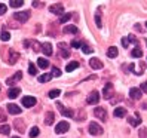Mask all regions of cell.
I'll list each match as a JSON object with an SVG mask.
<instances>
[{
    "label": "cell",
    "instance_id": "6da1fadb",
    "mask_svg": "<svg viewBox=\"0 0 147 138\" xmlns=\"http://www.w3.org/2000/svg\"><path fill=\"white\" fill-rule=\"evenodd\" d=\"M86 102H88L89 106L98 104V102H100V92H98V91H92V92H89L88 98H86Z\"/></svg>",
    "mask_w": 147,
    "mask_h": 138
},
{
    "label": "cell",
    "instance_id": "7a4b0ae2",
    "mask_svg": "<svg viewBox=\"0 0 147 138\" xmlns=\"http://www.w3.org/2000/svg\"><path fill=\"white\" fill-rule=\"evenodd\" d=\"M94 114H95V117H98L100 120H102V122H106V120H107V110L102 108V107H95Z\"/></svg>",
    "mask_w": 147,
    "mask_h": 138
},
{
    "label": "cell",
    "instance_id": "3957f363",
    "mask_svg": "<svg viewBox=\"0 0 147 138\" xmlns=\"http://www.w3.org/2000/svg\"><path fill=\"white\" fill-rule=\"evenodd\" d=\"M57 107L59 108V111H61V114H63V116H65V117H73V116H74V111H73L71 108L64 107L59 101H57Z\"/></svg>",
    "mask_w": 147,
    "mask_h": 138
},
{
    "label": "cell",
    "instance_id": "277c9868",
    "mask_svg": "<svg viewBox=\"0 0 147 138\" xmlns=\"http://www.w3.org/2000/svg\"><path fill=\"white\" fill-rule=\"evenodd\" d=\"M13 18H15L16 21H20V22H25V21H28V18H30V12H28V11L15 12V13H13Z\"/></svg>",
    "mask_w": 147,
    "mask_h": 138
},
{
    "label": "cell",
    "instance_id": "5b68a950",
    "mask_svg": "<svg viewBox=\"0 0 147 138\" xmlns=\"http://www.w3.org/2000/svg\"><path fill=\"white\" fill-rule=\"evenodd\" d=\"M88 129H89V134L91 135H101L102 134V128L98 123H95V122H91Z\"/></svg>",
    "mask_w": 147,
    "mask_h": 138
},
{
    "label": "cell",
    "instance_id": "8992f818",
    "mask_svg": "<svg viewBox=\"0 0 147 138\" xmlns=\"http://www.w3.org/2000/svg\"><path fill=\"white\" fill-rule=\"evenodd\" d=\"M58 49H59V52H61L63 58H68V57H70V50H68V45H67V43H64V42L58 43Z\"/></svg>",
    "mask_w": 147,
    "mask_h": 138
},
{
    "label": "cell",
    "instance_id": "52a82bcc",
    "mask_svg": "<svg viewBox=\"0 0 147 138\" xmlns=\"http://www.w3.org/2000/svg\"><path fill=\"white\" fill-rule=\"evenodd\" d=\"M102 95H104L106 100H110L111 97H113V85L107 83L104 88H102Z\"/></svg>",
    "mask_w": 147,
    "mask_h": 138
},
{
    "label": "cell",
    "instance_id": "ba28073f",
    "mask_svg": "<svg viewBox=\"0 0 147 138\" xmlns=\"http://www.w3.org/2000/svg\"><path fill=\"white\" fill-rule=\"evenodd\" d=\"M68 128H70L68 122H59V123L55 126V132H57V134H65V132L68 131Z\"/></svg>",
    "mask_w": 147,
    "mask_h": 138
},
{
    "label": "cell",
    "instance_id": "9c48e42d",
    "mask_svg": "<svg viewBox=\"0 0 147 138\" xmlns=\"http://www.w3.org/2000/svg\"><path fill=\"white\" fill-rule=\"evenodd\" d=\"M49 12H51V13H55V15H63V12H64V6H63V5H59V3L52 5V6H49Z\"/></svg>",
    "mask_w": 147,
    "mask_h": 138
},
{
    "label": "cell",
    "instance_id": "30bf717a",
    "mask_svg": "<svg viewBox=\"0 0 147 138\" xmlns=\"http://www.w3.org/2000/svg\"><path fill=\"white\" fill-rule=\"evenodd\" d=\"M40 48H42V52L45 54V55H48V57H51V55H52V45H51L49 42L42 43V45H40Z\"/></svg>",
    "mask_w": 147,
    "mask_h": 138
},
{
    "label": "cell",
    "instance_id": "8fae6325",
    "mask_svg": "<svg viewBox=\"0 0 147 138\" xmlns=\"http://www.w3.org/2000/svg\"><path fill=\"white\" fill-rule=\"evenodd\" d=\"M89 65L94 68V70H101V68L104 67L98 58H91V59H89Z\"/></svg>",
    "mask_w": 147,
    "mask_h": 138
},
{
    "label": "cell",
    "instance_id": "7c38bea8",
    "mask_svg": "<svg viewBox=\"0 0 147 138\" xmlns=\"http://www.w3.org/2000/svg\"><path fill=\"white\" fill-rule=\"evenodd\" d=\"M129 97L134 98V100H140L143 97V92H141V89H138V88H131L129 89Z\"/></svg>",
    "mask_w": 147,
    "mask_h": 138
},
{
    "label": "cell",
    "instance_id": "4fadbf2b",
    "mask_svg": "<svg viewBox=\"0 0 147 138\" xmlns=\"http://www.w3.org/2000/svg\"><path fill=\"white\" fill-rule=\"evenodd\" d=\"M34 104H36V98H34V97H24V98H22V106H24V107L30 108V107H33Z\"/></svg>",
    "mask_w": 147,
    "mask_h": 138
},
{
    "label": "cell",
    "instance_id": "5bb4252c",
    "mask_svg": "<svg viewBox=\"0 0 147 138\" xmlns=\"http://www.w3.org/2000/svg\"><path fill=\"white\" fill-rule=\"evenodd\" d=\"M128 123L131 126H140L141 123V119H140V113H135V117H128Z\"/></svg>",
    "mask_w": 147,
    "mask_h": 138
},
{
    "label": "cell",
    "instance_id": "9a60e30c",
    "mask_svg": "<svg viewBox=\"0 0 147 138\" xmlns=\"http://www.w3.org/2000/svg\"><path fill=\"white\" fill-rule=\"evenodd\" d=\"M21 77H22V73H21V71H16L12 77H9V79L6 80V83H7V85H15L18 80H21Z\"/></svg>",
    "mask_w": 147,
    "mask_h": 138
},
{
    "label": "cell",
    "instance_id": "2e32d148",
    "mask_svg": "<svg viewBox=\"0 0 147 138\" xmlns=\"http://www.w3.org/2000/svg\"><path fill=\"white\" fill-rule=\"evenodd\" d=\"M13 126H15V129L18 132H24L25 131V123H24V120H21V119H16L13 122Z\"/></svg>",
    "mask_w": 147,
    "mask_h": 138
},
{
    "label": "cell",
    "instance_id": "e0dca14e",
    "mask_svg": "<svg viewBox=\"0 0 147 138\" xmlns=\"http://www.w3.org/2000/svg\"><path fill=\"white\" fill-rule=\"evenodd\" d=\"M7 111H9L11 114H21L22 110L16 106V104H12V102H11V104H7Z\"/></svg>",
    "mask_w": 147,
    "mask_h": 138
},
{
    "label": "cell",
    "instance_id": "ac0fdd59",
    "mask_svg": "<svg viewBox=\"0 0 147 138\" xmlns=\"http://www.w3.org/2000/svg\"><path fill=\"white\" fill-rule=\"evenodd\" d=\"M63 31L65 34H76L77 33V27L76 25H65V27L63 28Z\"/></svg>",
    "mask_w": 147,
    "mask_h": 138
},
{
    "label": "cell",
    "instance_id": "d6986e66",
    "mask_svg": "<svg viewBox=\"0 0 147 138\" xmlns=\"http://www.w3.org/2000/svg\"><path fill=\"white\" fill-rule=\"evenodd\" d=\"M117 54H119V50H117V48H115V46H110V48L107 49V57H109V58H116Z\"/></svg>",
    "mask_w": 147,
    "mask_h": 138
},
{
    "label": "cell",
    "instance_id": "ffe728a7",
    "mask_svg": "<svg viewBox=\"0 0 147 138\" xmlns=\"http://www.w3.org/2000/svg\"><path fill=\"white\" fill-rule=\"evenodd\" d=\"M95 22H97V27L102 28V22H101V7H98V11L95 12Z\"/></svg>",
    "mask_w": 147,
    "mask_h": 138
},
{
    "label": "cell",
    "instance_id": "44dd1931",
    "mask_svg": "<svg viewBox=\"0 0 147 138\" xmlns=\"http://www.w3.org/2000/svg\"><path fill=\"white\" fill-rule=\"evenodd\" d=\"M21 94V89L20 88H11L9 92H7V95H9V98H16Z\"/></svg>",
    "mask_w": 147,
    "mask_h": 138
},
{
    "label": "cell",
    "instance_id": "7402d4cb",
    "mask_svg": "<svg viewBox=\"0 0 147 138\" xmlns=\"http://www.w3.org/2000/svg\"><path fill=\"white\" fill-rule=\"evenodd\" d=\"M113 114H115L116 117H125V116H126V110H125L123 107H117V108L113 111Z\"/></svg>",
    "mask_w": 147,
    "mask_h": 138
},
{
    "label": "cell",
    "instance_id": "603a6c76",
    "mask_svg": "<svg viewBox=\"0 0 147 138\" xmlns=\"http://www.w3.org/2000/svg\"><path fill=\"white\" fill-rule=\"evenodd\" d=\"M131 57H132V58H141V57H143V50L138 48V46H135V48L131 50Z\"/></svg>",
    "mask_w": 147,
    "mask_h": 138
},
{
    "label": "cell",
    "instance_id": "cb8c5ba5",
    "mask_svg": "<svg viewBox=\"0 0 147 138\" xmlns=\"http://www.w3.org/2000/svg\"><path fill=\"white\" fill-rule=\"evenodd\" d=\"M54 120H55V116H54V113H49L46 114V117H45V123L48 125V126H51V125H54Z\"/></svg>",
    "mask_w": 147,
    "mask_h": 138
},
{
    "label": "cell",
    "instance_id": "d4e9b609",
    "mask_svg": "<svg viewBox=\"0 0 147 138\" xmlns=\"http://www.w3.org/2000/svg\"><path fill=\"white\" fill-rule=\"evenodd\" d=\"M51 79H52V74H49V73H45V74H40V76H39V82H40V83H46V82H49Z\"/></svg>",
    "mask_w": 147,
    "mask_h": 138
},
{
    "label": "cell",
    "instance_id": "484cf974",
    "mask_svg": "<svg viewBox=\"0 0 147 138\" xmlns=\"http://www.w3.org/2000/svg\"><path fill=\"white\" fill-rule=\"evenodd\" d=\"M9 50H11V52H9V63H11V64H15L16 59L20 58V55L16 54L15 50H12V49H9Z\"/></svg>",
    "mask_w": 147,
    "mask_h": 138
},
{
    "label": "cell",
    "instance_id": "4316f807",
    "mask_svg": "<svg viewBox=\"0 0 147 138\" xmlns=\"http://www.w3.org/2000/svg\"><path fill=\"white\" fill-rule=\"evenodd\" d=\"M77 67H79V63H77V61H71L70 64H67V67H65V70H67L68 73H70V71L76 70Z\"/></svg>",
    "mask_w": 147,
    "mask_h": 138
},
{
    "label": "cell",
    "instance_id": "83f0119b",
    "mask_svg": "<svg viewBox=\"0 0 147 138\" xmlns=\"http://www.w3.org/2000/svg\"><path fill=\"white\" fill-rule=\"evenodd\" d=\"M11 132V126L9 125H0V134L2 135H7Z\"/></svg>",
    "mask_w": 147,
    "mask_h": 138
},
{
    "label": "cell",
    "instance_id": "f1b7e54d",
    "mask_svg": "<svg viewBox=\"0 0 147 138\" xmlns=\"http://www.w3.org/2000/svg\"><path fill=\"white\" fill-rule=\"evenodd\" d=\"M37 65H39L40 68H46V67L49 65V63H48L46 58H39V59H37Z\"/></svg>",
    "mask_w": 147,
    "mask_h": 138
},
{
    "label": "cell",
    "instance_id": "f546056e",
    "mask_svg": "<svg viewBox=\"0 0 147 138\" xmlns=\"http://www.w3.org/2000/svg\"><path fill=\"white\" fill-rule=\"evenodd\" d=\"M9 5H11L12 7H21V6L24 5V0H11Z\"/></svg>",
    "mask_w": 147,
    "mask_h": 138
},
{
    "label": "cell",
    "instance_id": "4dcf8cb0",
    "mask_svg": "<svg viewBox=\"0 0 147 138\" xmlns=\"http://www.w3.org/2000/svg\"><path fill=\"white\" fill-rule=\"evenodd\" d=\"M39 134H40V129H39L37 126H33L31 131H30V137H31V138H36Z\"/></svg>",
    "mask_w": 147,
    "mask_h": 138
},
{
    "label": "cell",
    "instance_id": "1f68e13d",
    "mask_svg": "<svg viewBox=\"0 0 147 138\" xmlns=\"http://www.w3.org/2000/svg\"><path fill=\"white\" fill-rule=\"evenodd\" d=\"M71 18V13H63V16H59V24H64Z\"/></svg>",
    "mask_w": 147,
    "mask_h": 138
},
{
    "label": "cell",
    "instance_id": "d6a6232c",
    "mask_svg": "<svg viewBox=\"0 0 147 138\" xmlns=\"http://www.w3.org/2000/svg\"><path fill=\"white\" fill-rule=\"evenodd\" d=\"M0 39H2L3 42H7V40L11 39V34L7 33V31H5V30H3L2 33H0Z\"/></svg>",
    "mask_w": 147,
    "mask_h": 138
},
{
    "label": "cell",
    "instance_id": "836d02e7",
    "mask_svg": "<svg viewBox=\"0 0 147 138\" xmlns=\"http://www.w3.org/2000/svg\"><path fill=\"white\" fill-rule=\"evenodd\" d=\"M59 94H61L59 89H52L49 92V98H57V97H59Z\"/></svg>",
    "mask_w": 147,
    "mask_h": 138
},
{
    "label": "cell",
    "instance_id": "e575fe53",
    "mask_svg": "<svg viewBox=\"0 0 147 138\" xmlns=\"http://www.w3.org/2000/svg\"><path fill=\"white\" fill-rule=\"evenodd\" d=\"M80 49L83 50L85 54H91V52H92V48H91L89 45H86V43H83V45H82V48H80Z\"/></svg>",
    "mask_w": 147,
    "mask_h": 138
},
{
    "label": "cell",
    "instance_id": "d590c367",
    "mask_svg": "<svg viewBox=\"0 0 147 138\" xmlns=\"http://www.w3.org/2000/svg\"><path fill=\"white\" fill-rule=\"evenodd\" d=\"M76 119L77 120H85L86 119V111L85 110H79V114L76 116Z\"/></svg>",
    "mask_w": 147,
    "mask_h": 138
},
{
    "label": "cell",
    "instance_id": "8d00e7d4",
    "mask_svg": "<svg viewBox=\"0 0 147 138\" xmlns=\"http://www.w3.org/2000/svg\"><path fill=\"white\" fill-rule=\"evenodd\" d=\"M28 73L33 74V76L37 74V68H36V65H34V64H30V65H28Z\"/></svg>",
    "mask_w": 147,
    "mask_h": 138
},
{
    "label": "cell",
    "instance_id": "74e56055",
    "mask_svg": "<svg viewBox=\"0 0 147 138\" xmlns=\"http://www.w3.org/2000/svg\"><path fill=\"white\" fill-rule=\"evenodd\" d=\"M59 76H61V70L58 67H54L52 68V77H59Z\"/></svg>",
    "mask_w": 147,
    "mask_h": 138
},
{
    "label": "cell",
    "instance_id": "f35d334b",
    "mask_svg": "<svg viewBox=\"0 0 147 138\" xmlns=\"http://www.w3.org/2000/svg\"><path fill=\"white\" fill-rule=\"evenodd\" d=\"M138 137H140V138H147V128L140 129V132H138Z\"/></svg>",
    "mask_w": 147,
    "mask_h": 138
},
{
    "label": "cell",
    "instance_id": "ab89813d",
    "mask_svg": "<svg viewBox=\"0 0 147 138\" xmlns=\"http://www.w3.org/2000/svg\"><path fill=\"white\" fill-rule=\"evenodd\" d=\"M82 45H83V43L82 42H79V40H74V42H71V48H82Z\"/></svg>",
    "mask_w": 147,
    "mask_h": 138
},
{
    "label": "cell",
    "instance_id": "60d3db41",
    "mask_svg": "<svg viewBox=\"0 0 147 138\" xmlns=\"http://www.w3.org/2000/svg\"><path fill=\"white\" fill-rule=\"evenodd\" d=\"M126 39H128V42H131V43H135V45L138 43V40L135 39V36H132V34H129V36H128Z\"/></svg>",
    "mask_w": 147,
    "mask_h": 138
},
{
    "label": "cell",
    "instance_id": "b9f144b4",
    "mask_svg": "<svg viewBox=\"0 0 147 138\" xmlns=\"http://www.w3.org/2000/svg\"><path fill=\"white\" fill-rule=\"evenodd\" d=\"M0 122H6V113L0 108Z\"/></svg>",
    "mask_w": 147,
    "mask_h": 138
},
{
    "label": "cell",
    "instance_id": "7bdbcfd3",
    "mask_svg": "<svg viewBox=\"0 0 147 138\" xmlns=\"http://www.w3.org/2000/svg\"><path fill=\"white\" fill-rule=\"evenodd\" d=\"M6 9L7 7L3 5V3H0V15H3V13H6Z\"/></svg>",
    "mask_w": 147,
    "mask_h": 138
},
{
    "label": "cell",
    "instance_id": "ee69618b",
    "mask_svg": "<svg viewBox=\"0 0 147 138\" xmlns=\"http://www.w3.org/2000/svg\"><path fill=\"white\" fill-rule=\"evenodd\" d=\"M33 7H43V2H33Z\"/></svg>",
    "mask_w": 147,
    "mask_h": 138
},
{
    "label": "cell",
    "instance_id": "f6af8a7d",
    "mask_svg": "<svg viewBox=\"0 0 147 138\" xmlns=\"http://www.w3.org/2000/svg\"><path fill=\"white\" fill-rule=\"evenodd\" d=\"M128 43H129V42H128V39H126V37H123V39H122V46H123V48H128Z\"/></svg>",
    "mask_w": 147,
    "mask_h": 138
},
{
    "label": "cell",
    "instance_id": "bcb514c9",
    "mask_svg": "<svg viewBox=\"0 0 147 138\" xmlns=\"http://www.w3.org/2000/svg\"><path fill=\"white\" fill-rule=\"evenodd\" d=\"M141 92H147V80L141 85Z\"/></svg>",
    "mask_w": 147,
    "mask_h": 138
},
{
    "label": "cell",
    "instance_id": "7dc6e473",
    "mask_svg": "<svg viewBox=\"0 0 147 138\" xmlns=\"http://www.w3.org/2000/svg\"><path fill=\"white\" fill-rule=\"evenodd\" d=\"M135 30L137 31H141V25L140 24H135Z\"/></svg>",
    "mask_w": 147,
    "mask_h": 138
},
{
    "label": "cell",
    "instance_id": "c3c4849f",
    "mask_svg": "<svg viewBox=\"0 0 147 138\" xmlns=\"http://www.w3.org/2000/svg\"><path fill=\"white\" fill-rule=\"evenodd\" d=\"M12 138H20V137H12Z\"/></svg>",
    "mask_w": 147,
    "mask_h": 138
},
{
    "label": "cell",
    "instance_id": "681fc988",
    "mask_svg": "<svg viewBox=\"0 0 147 138\" xmlns=\"http://www.w3.org/2000/svg\"><path fill=\"white\" fill-rule=\"evenodd\" d=\"M146 27H147V22H146Z\"/></svg>",
    "mask_w": 147,
    "mask_h": 138
},
{
    "label": "cell",
    "instance_id": "f907efd6",
    "mask_svg": "<svg viewBox=\"0 0 147 138\" xmlns=\"http://www.w3.org/2000/svg\"><path fill=\"white\" fill-rule=\"evenodd\" d=\"M146 43H147V39H146Z\"/></svg>",
    "mask_w": 147,
    "mask_h": 138
},
{
    "label": "cell",
    "instance_id": "816d5d0a",
    "mask_svg": "<svg viewBox=\"0 0 147 138\" xmlns=\"http://www.w3.org/2000/svg\"><path fill=\"white\" fill-rule=\"evenodd\" d=\"M0 91H2V88H0Z\"/></svg>",
    "mask_w": 147,
    "mask_h": 138
}]
</instances>
